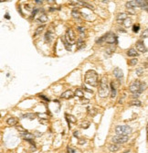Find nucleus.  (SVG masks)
Returning <instances> with one entry per match:
<instances>
[{"instance_id":"nucleus-1","label":"nucleus","mask_w":148,"mask_h":153,"mask_svg":"<svg viewBox=\"0 0 148 153\" xmlns=\"http://www.w3.org/2000/svg\"><path fill=\"white\" fill-rule=\"evenodd\" d=\"M84 82L86 84H89L90 86H97L98 85V74L93 70H89L85 73Z\"/></svg>"},{"instance_id":"nucleus-2","label":"nucleus","mask_w":148,"mask_h":153,"mask_svg":"<svg viewBox=\"0 0 148 153\" xmlns=\"http://www.w3.org/2000/svg\"><path fill=\"white\" fill-rule=\"evenodd\" d=\"M146 88V83L144 82H140V81H134L130 84L129 86V91L133 94H138L140 95L141 93L145 90Z\"/></svg>"},{"instance_id":"nucleus-3","label":"nucleus","mask_w":148,"mask_h":153,"mask_svg":"<svg viewBox=\"0 0 148 153\" xmlns=\"http://www.w3.org/2000/svg\"><path fill=\"white\" fill-rule=\"evenodd\" d=\"M109 93H110V88H109V85L107 83V79L106 77H103L101 80V83H100L98 94L100 95V97L105 98L108 96Z\"/></svg>"},{"instance_id":"nucleus-4","label":"nucleus","mask_w":148,"mask_h":153,"mask_svg":"<svg viewBox=\"0 0 148 153\" xmlns=\"http://www.w3.org/2000/svg\"><path fill=\"white\" fill-rule=\"evenodd\" d=\"M115 133L121 136H128L132 133V128L129 126H117L115 128Z\"/></svg>"},{"instance_id":"nucleus-5","label":"nucleus","mask_w":148,"mask_h":153,"mask_svg":"<svg viewBox=\"0 0 148 153\" xmlns=\"http://www.w3.org/2000/svg\"><path fill=\"white\" fill-rule=\"evenodd\" d=\"M65 40L68 43H70V45H72L75 43L76 41V40H75V34H74V31L72 30L71 29H69L67 31H66V34H65Z\"/></svg>"},{"instance_id":"nucleus-6","label":"nucleus","mask_w":148,"mask_h":153,"mask_svg":"<svg viewBox=\"0 0 148 153\" xmlns=\"http://www.w3.org/2000/svg\"><path fill=\"white\" fill-rule=\"evenodd\" d=\"M128 136H121V135H116V136L111 137V141L114 144H123L128 140Z\"/></svg>"},{"instance_id":"nucleus-7","label":"nucleus","mask_w":148,"mask_h":153,"mask_svg":"<svg viewBox=\"0 0 148 153\" xmlns=\"http://www.w3.org/2000/svg\"><path fill=\"white\" fill-rule=\"evenodd\" d=\"M104 40L109 43V44H114V43H117V39H116V36H115L113 33H110L106 34L104 36Z\"/></svg>"},{"instance_id":"nucleus-8","label":"nucleus","mask_w":148,"mask_h":153,"mask_svg":"<svg viewBox=\"0 0 148 153\" xmlns=\"http://www.w3.org/2000/svg\"><path fill=\"white\" fill-rule=\"evenodd\" d=\"M113 75L115 76V78L117 79L119 82H123V71L121 70L120 68H115L113 70Z\"/></svg>"},{"instance_id":"nucleus-9","label":"nucleus","mask_w":148,"mask_h":153,"mask_svg":"<svg viewBox=\"0 0 148 153\" xmlns=\"http://www.w3.org/2000/svg\"><path fill=\"white\" fill-rule=\"evenodd\" d=\"M136 49L139 50L140 52H145L146 51V47L144 45V41H142V40L136 42Z\"/></svg>"},{"instance_id":"nucleus-10","label":"nucleus","mask_w":148,"mask_h":153,"mask_svg":"<svg viewBox=\"0 0 148 153\" xmlns=\"http://www.w3.org/2000/svg\"><path fill=\"white\" fill-rule=\"evenodd\" d=\"M72 97H74V93L71 90H67L64 93H62L61 95V98H64V99H70Z\"/></svg>"},{"instance_id":"nucleus-11","label":"nucleus","mask_w":148,"mask_h":153,"mask_svg":"<svg viewBox=\"0 0 148 153\" xmlns=\"http://www.w3.org/2000/svg\"><path fill=\"white\" fill-rule=\"evenodd\" d=\"M136 1V6L137 7H140V8H142L143 9H145V10H147V1L146 0H144V1H143V0H135Z\"/></svg>"},{"instance_id":"nucleus-12","label":"nucleus","mask_w":148,"mask_h":153,"mask_svg":"<svg viewBox=\"0 0 148 153\" xmlns=\"http://www.w3.org/2000/svg\"><path fill=\"white\" fill-rule=\"evenodd\" d=\"M125 7L128 8V10H133V9L136 8V1L135 0H131V1H127V3L125 5Z\"/></svg>"},{"instance_id":"nucleus-13","label":"nucleus","mask_w":148,"mask_h":153,"mask_svg":"<svg viewBox=\"0 0 148 153\" xmlns=\"http://www.w3.org/2000/svg\"><path fill=\"white\" fill-rule=\"evenodd\" d=\"M127 17H127V14H126V13H121V14H118V15H117L116 19H117V21H118L119 23H123V21L125 20Z\"/></svg>"},{"instance_id":"nucleus-14","label":"nucleus","mask_w":148,"mask_h":153,"mask_svg":"<svg viewBox=\"0 0 148 153\" xmlns=\"http://www.w3.org/2000/svg\"><path fill=\"white\" fill-rule=\"evenodd\" d=\"M53 39V33L51 31H48L45 34V40L46 42H50Z\"/></svg>"},{"instance_id":"nucleus-15","label":"nucleus","mask_w":148,"mask_h":153,"mask_svg":"<svg viewBox=\"0 0 148 153\" xmlns=\"http://www.w3.org/2000/svg\"><path fill=\"white\" fill-rule=\"evenodd\" d=\"M120 149V146L117 144H112L111 146H109V150L111 152H116Z\"/></svg>"},{"instance_id":"nucleus-16","label":"nucleus","mask_w":148,"mask_h":153,"mask_svg":"<svg viewBox=\"0 0 148 153\" xmlns=\"http://www.w3.org/2000/svg\"><path fill=\"white\" fill-rule=\"evenodd\" d=\"M65 116H66V118H67V120H68V122H70V123H76V121H77L76 117H75L74 116H72V115H68V114H66Z\"/></svg>"},{"instance_id":"nucleus-17","label":"nucleus","mask_w":148,"mask_h":153,"mask_svg":"<svg viewBox=\"0 0 148 153\" xmlns=\"http://www.w3.org/2000/svg\"><path fill=\"white\" fill-rule=\"evenodd\" d=\"M127 55L130 56V57H135V56H138L139 53H137V51L134 49H130L127 51Z\"/></svg>"},{"instance_id":"nucleus-18","label":"nucleus","mask_w":148,"mask_h":153,"mask_svg":"<svg viewBox=\"0 0 148 153\" xmlns=\"http://www.w3.org/2000/svg\"><path fill=\"white\" fill-rule=\"evenodd\" d=\"M7 122V124L9 126H16L17 124V119L15 118V117H9Z\"/></svg>"},{"instance_id":"nucleus-19","label":"nucleus","mask_w":148,"mask_h":153,"mask_svg":"<svg viewBox=\"0 0 148 153\" xmlns=\"http://www.w3.org/2000/svg\"><path fill=\"white\" fill-rule=\"evenodd\" d=\"M74 95L78 96V97L81 98V99L84 97V94H83V91H82L81 89H76V91L74 93Z\"/></svg>"},{"instance_id":"nucleus-20","label":"nucleus","mask_w":148,"mask_h":153,"mask_svg":"<svg viewBox=\"0 0 148 153\" xmlns=\"http://www.w3.org/2000/svg\"><path fill=\"white\" fill-rule=\"evenodd\" d=\"M85 46H86L85 42L83 41L82 40H80L78 41V43H77V50H81V49H84V48H85Z\"/></svg>"},{"instance_id":"nucleus-21","label":"nucleus","mask_w":148,"mask_h":153,"mask_svg":"<svg viewBox=\"0 0 148 153\" xmlns=\"http://www.w3.org/2000/svg\"><path fill=\"white\" fill-rule=\"evenodd\" d=\"M23 117H24V118H28V119H29V120H33L35 117H36V115L33 114V113H28V114L23 115Z\"/></svg>"},{"instance_id":"nucleus-22","label":"nucleus","mask_w":148,"mask_h":153,"mask_svg":"<svg viewBox=\"0 0 148 153\" xmlns=\"http://www.w3.org/2000/svg\"><path fill=\"white\" fill-rule=\"evenodd\" d=\"M38 20L40 21L41 23H45L48 21V17H47V15H46L45 13H42L40 15V17H38Z\"/></svg>"},{"instance_id":"nucleus-23","label":"nucleus","mask_w":148,"mask_h":153,"mask_svg":"<svg viewBox=\"0 0 148 153\" xmlns=\"http://www.w3.org/2000/svg\"><path fill=\"white\" fill-rule=\"evenodd\" d=\"M61 41L63 42V44H64V47H65L66 50H69V51H70V50H71V45H70V43H68V42L66 41L64 38H62V39H61Z\"/></svg>"},{"instance_id":"nucleus-24","label":"nucleus","mask_w":148,"mask_h":153,"mask_svg":"<svg viewBox=\"0 0 148 153\" xmlns=\"http://www.w3.org/2000/svg\"><path fill=\"white\" fill-rule=\"evenodd\" d=\"M111 98H114L115 96H116V88L114 87V84H113V83H111Z\"/></svg>"},{"instance_id":"nucleus-25","label":"nucleus","mask_w":148,"mask_h":153,"mask_svg":"<svg viewBox=\"0 0 148 153\" xmlns=\"http://www.w3.org/2000/svg\"><path fill=\"white\" fill-rule=\"evenodd\" d=\"M130 105H134V106H141V105H142V103L140 102L139 100L133 99V101L130 102Z\"/></svg>"},{"instance_id":"nucleus-26","label":"nucleus","mask_w":148,"mask_h":153,"mask_svg":"<svg viewBox=\"0 0 148 153\" xmlns=\"http://www.w3.org/2000/svg\"><path fill=\"white\" fill-rule=\"evenodd\" d=\"M44 28H45V26H40V27H38L37 29H36V32L34 33V37H36V36H37L38 34H40L42 31H43V29H44Z\"/></svg>"},{"instance_id":"nucleus-27","label":"nucleus","mask_w":148,"mask_h":153,"mask_svg":"<svg viewBox=\"0 0 148 153\" xmlns=\"http://www.w3.org/2000/svg\"><path fill=\"white\" fill-rule=\"evenodd\" d=\"M131 22H132L131 19H130L129 17H127V18H126V19H125V20L123 22V26H124V27H126V28H127V27H129V26L131 25Z\"/></svg>"},{"instance_id":"nucleus-28","label":"nucleus","mask_w":148,"mask_h":153,"mask_svg":"<svg viewBox=\"0 0 148 153\" xmlns=\"http://www.w3.org/2000/svg\"><path fill=\"white\" fill-rule=\"evenodd\" d=\"M89 114H90V116H94L97 113H98V110L97 109H95V108H90L89 109Z\"/></svg>"},{"instance_id":"nucleus-29","label":"nucleus","mask_w":148,"mask_h":153,"mask_svg":"<svg viewBox=\"0 0 148 153\" xmlns=\"http://www.w3.org/2000/svg\"><path fill=\"white\" fill-rule=\"evenodd\" d=\"M138 62V60L137 59H132V60H130L129 61V65H131V66H133V65H136V63Z\"/></svg>"},{"instance_id":"nucleus-30","label":"nucleus","mask_w":148,"mask_h":153,"mask_svg":"<svg viewBox=\"0 0 148 153\" xmlns=\"http://www.w3.org/2000/svg\"><path fill=\"white\" fill-rule=\"evenodd\" d=\"M139 29H140V25H139V24H135V25L133 26V32L137 33V32L139 31Z\"/></svg>"},{"instance_id":"nucleus-31","label":"nucleus","mask_w":148,"mask_h":153,"mask_svg":"<svg viewBox=\"0 0 148 153\" xmlns=\"http://www.w3.org/2000/svg\"><path fill=\"white\" fill-rule=\"evenodd\" d=\"M143 72H144V68H142V67H140V68H138L136 70V73H137L138 76H141V75L143 74Z\"/></svg>"},{"instance_id":"nucleus-32","label":"nucleus","mask_w":148,"mask_h":153,"mask_svg":"<svg viewBox=\"0 0 148 153\" xmlns=\"http://www.w3.org/2000/svg\"><path fill=\"white\" fill-rule=\"evenodd\" d=\"M89 126H90V122H88V121H83L81 124V128H89Z\"/></svg>"},{"instance_id":"nucleus-33","label":"nucleus","mask_w":148,"mask_h":153,"mask_svg":"<svg viewBox=\"0 0 148 153\" xmlns=\"http://www.w3.org/2000/svg\"><path fill=\"white\" fill-rule=\"evenodd\" d=\"M80 15H81V13L78 12L77 10H73V11H72V16H73L74 17H79Z\"/></svg>"},{"instance_id":"nucleus-34","label":"nucleus","mask_w":148,"mask_h":153,"mask_svg":"<svg viewBox=\"0 0 148 153\" xmlns=\"http://www.w3.org/2000/svg\"><path fill=\"white\" fill-rule=\"evenodd\" d=\"M78 30L81 33H84V32H85V28H83V27H78Z\"/></svg>"},{"instance_id":"nucleus-35","label":"nucleus","mask_w":148,"mask_h":153,"mask_svg":"<svg viewBox=\"0 0 148 153\" xmlns=\"http://www.w3.org/2000/svg\"><path fill=\"white\" fill-rule=\"evenodd\" d=\"M68 152H69V153H75V149H72V148L68 147Z\"/></svg>"},{"instance_id":"nucleus-36","label":"nucleus","mask_w":148,"mask_h":153,"mask_svg":"<svg viewBox=\"0 0 148 153\" xmlns=\"http://www.w3.org/2000/svg\"><path fill=\"white\" fill-rule=\"evenodd\" d=\"M40 96V98H42L43 100H46V101H49V98H47L46 96H44V95H39Z\"/></svg>"},{"instance_id":"nucleus-37","label":"nucleus","mask_w":148,"mask_h":153,"mask_svg":"<svg viewBox=\"0 0 148 153\" xmlns=\"http://www.w3.org/2000/svg\"><path fill=\"white\" fill-rule=\"evenodd\" d=\"M37 11H38V9H37V8H35V10H33V12H32V16H35V15L37 14Z\"/></svg>"},{"instance_id":"nucleus-38","label":"nucleus","mask_w":148,"mask_h":153,"mask_svg":"<svg viewBox=\"0 0 148 153\" xmlns=\"http://www.w3.org/2000/svg\"><path fill=\"white\" fill-rule=\"evenodd\" d=\"M142 37H143V38H147V30H145V31H144V34H143V35H142Z\"/></svg>"},{"instance_id":"nucleus-39","label":"nucleus","mask_w":148,"mask_h":153,"mask_svg":"<svg viewBox=\"0 0 148 153\" xmlns=\"http://www.w3.org/2000/svg\"><path fill=\"white\" fill-rule=\"evenodd\" d=\"M139 96V95L138 94H133V97L134 98V99H137V97Z\"/></svg>"},{"instance_id":"nucleus-40","label":"nucleus","mask_w":148,"mask_h":153,"mask_svg":"<svg viewBox=\"0 0 148 153\" xmlns=\"http://www.w3.org/2000/svg\"><path fill=\"white\" fill-rule=\"evenodd\" d=\"M81 104H85V103H89V100H82L81 102Z\"/></svg>"},{"instance_id":"nucleus-41","label":"nucleus","mask_w":148,"mask_h":153,"mask_svg":"<svg viewBox=\"0 0 148 153\" xmlns=\"http://www.w3.org/2000/svg\"><path fill=\"white\" fill-rule=\"evenodd\" d=\"M35 2L37 3V4H40V3H42L43 1H42V0H35Z\"/></svg>"},{"instance_id":"nucleus-42","label":"nucleus","mask_w":148,"mask_h":153,"mask_svg":"<svg viewBox=\"0 0 148 153\" xmlns=\"http://www.w3.org/2000/svg\"><path fill=\"white\" fill-rule=\"evenodd\" d=\"M78 134H79V132L75 131V132H74V136H75V137H78Z\"/></svg>"},{"instance_id":"nucleus-43","label":"nucleus","mask_w":148,"mask_h":153,"mask_svg":"<svg viewBox=\"0 0 148 153\" xmlns=\"http://www.w3.org/2000/svg\"><path fill=\"white\" fill-rule=\"evenodd\" d=\"M5 17H6V18H7V19H9V18H10V17H9V16H8L7 14V15H6V16H5Z\"/></svg>"},{"instance_id":"nucleus-44","label":"nucleus","mask_w":148,"mask_h":153,"mask_svg":"<svg viewBox=\"0 0 148 153\" xmlns=\"http://www.w3.org/2000/svg\"><path fill=\"white\" fill-rule=\"evenodd\" d=\"M83 143H84V139H81V142H80V144H83Z\"/></svg>"},{"instance_id":"nucleus-45","label":"nucleus","mask_w":148,"mask_h":153,"mask_svg":"<svg viewBox=\"0 0 148 153\" xmlns=\"http://www.w3.org/2000/svg\"><path fill=\"white\" fill-rule=\"evenodd\" d=\"M124 153H129V151H128V150H127V151H125V152H124Z\"/></svg>"}]
</instances>
